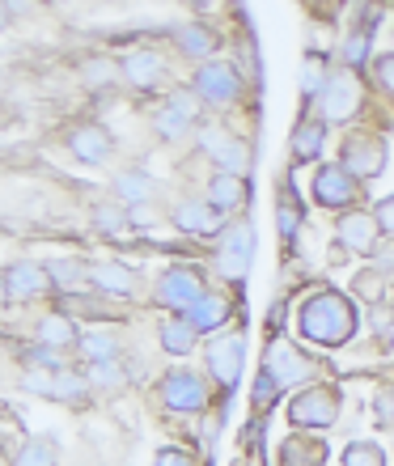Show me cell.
Masks as SVG:
<instances>
[{"mask_svg":"<svg viewBox=\"0 0 394 466\" xmlns=\"http://www.w3.org/2000/svg\"><path fill=\"white\" fill-rule=\"evenodd\" d=\"M212 399L208 381L199 378L196 369H170L166 378H161V403L170 407V411H178V416H196V411H204Z\"/></svg>","mask_w":394,"mask_h":466,"instance_id":"7","label":"cell"},{"mask_svg":"<svg viewBox=\"0 0 394 466\" xmlns=\"http://www.w3.org/2000/svg\"><path fill=\"white\" fill-rule=\"evenodd\" d=\"M115 76H119V68H115L111 60H89V64H86V81H89V86H94V89L111 86Z\"/></svg>","mask_w":394,"mask_h":466,"instance_id":"39","label":"cell"},{"mask_svg":"<svg viewBox=\"0 0 394 466\" xmlns=\"http://www.w3.org/2000/svg\"><path fill=\"white\" fill-rule=\"evenodd\" d=\"M166 102H170L174 111H183L187 119H196V123H199V106H204V102H199V94H187V89H174V94H166Z\"/></svg>","mask_w":394,"mask_h":466,"instance_id":"40","label":"cell"},{"mask_svg":"<svg viewBox=\"0 0 394 466\" xmlns=\"http://www.w3.org/2000/svg\"><path fill=\"white\" fill-rule=\"evenodd\" d=\"M196 94L208 106H229V102L242 98V76H237L234 64L208 60V64H199V73H196Z\"/></svg>","mask_w":394,"mask_h":466,"instance_id":"8","label":"cell"},{"mask_svg":"<svg viewBox=\"0 0 394 466\" xmlns=\"http://www.w3.org/2000/svg\"><path fill=\"white\" fill-rule=\"evenodd\" d=\"M89 284L106 297H132L136 293V271L124 263H89Z\"/></svg>","mask_w":394,"mask_h":466,"instance_id":"16","label":"cell"},{"mask_svg":"<svg viewBox=\"0 0 394 466\" xmlns=\"http://www.w3.org/2000/svg\"><path fill=\"white\" fill-rule=\"evenodd\" d=\"M322 140H327V123L322 119H297V127H293V161L297 166H309V161L322 153Z\"/></svg>","mask_w":394,"mask_h":466,"instance_id":"18","label":"cell"},{"mask_svg":"<svg viewBox=\"0 0 394 466\" xmlns=\"http://www.w3.org/2000/svg\"><path fill=\"white\" fill-rule=\"evenodd\" d=\"M242 360H247L242 335H221V339H212L208 352H204V365H208L212 381H217L221 390H234L237 386V378H242Z\"/></svg>","mask_w":394,"mask_h":466,"instance_id":"11","label":"cell"},{"mask_svg":"<svg viewBox=\"0 0 394 466\" xmlns=\"http://www.w3.org/2000/svg\"><path fill=\"white\" fill-rule=\"evenodd\" d=\"M314 369H318V360L314 356H306L301 348L293 344V339H271L268 352H263V373H268L280 390H288V386H301V381L314 378Z\"/></svg>","mask_w":394,"mask_h":466,"instance_id":"5","label":"cell"},{"mask_svg":"<svg viewBox=\"0 0 394 466\" xmlns=\"http://www.w3.org/2000/svg\"><path fill=\"white\" fill-rule=\"evenodd\" d=\"M208 204L217 212H237L250 204V178H234V174H217L208 183Z\"/></svg>","mask_w":394,"mask_h":466,"instance_id":"17","label":"cell"},{"mask_svg":"<svg viewBox=\"0 0 394 466\" xmlns=\"http://www.w3.org/2000/svg\"><path fill=\"white\" fill-rule=\"evenodd\" d=\"M373 217H378V225H382V238H394V196L378 199V208H373Z\"/></svg>","mask_w":394,"mask_h":466,"instance_id":"43","label":"cell"},{"mask_svg":"<svg viewBox=\"0 0 394 466\" xmlns=\"http://www.w3.org/2000/svg\"><path fill=\"white\" fill-rule=\"evenodd\" d=\"M217 170L234 174V178H247L250 174V148L242 145V140H229V145L217 153Z\"/></svg>","mask_w":394,"mask_h":466,"instance_id":"32","label":"cell"},{"mask_svg":"<svg viewBox=\"0 0 394 466\" xmlns=\"http://www.w3.org/2000/svg\"><path fill=\"white\" fill-rule=\"evenodd\" d=\"M89 390V378H81L76 369H56V386H51V399H81Z\"/></svg>","mask_w":394,"mask_h":466,"instance_id":"35","label":"cell"},{"mask_svg":"<svg viewBox=\"0 0 394 466\" xmlns=\"http://www.w3.org/2000/svg\"><path fill=\"white\" fill-rule=\"evenodd\" d=\"M331 86V73H327V56H309L301 64V94L306 98H322V89Z\"/></svg>","mask_w":394,"mask_h":466,"instance_id":"31","label":"cell"},{"mask_svg":"<svg viewBox=\"0 0 394 466\" xmlns=\"http://www.w3.org/2000/svg\"><path fill=\"white\" fill-rule=\"evenodd\" d=\"M174 229H183V233H212V229H217V208H212L208 199H183V204L174 208Z\"/></svg>","mask_w":394,"mask_h":466,"instance_id":"20","label":"cell"},{"mask_svg":"<svg viewBox=\"0 0 394 466\" xmlns=\"http://www.w3.org/2000/svg\"><path fill=\"white\" fill-rule=\"evenodd\" d=\"M204 297H208L204 276H199V268H191V263H174V268H166L157 276V289H153V301H157L161 309H170L174 319H178V314H191Z\"/></svg>","mask_w":394,"mask_h":466,"instance_id":"2","label":"cell"},{"mask_svg":"<svg viewBox=\"0 0 394 466\" xmlns=\"http://www.w3.org/2000/svg\"><path fill=\"white\" fill-rule=\"evenodd\" d=\"M47 271H51V284L64 289V293H76V284L89 280V268L86 263H76V258H51Z\"/></svg>","mask_w":394,"mask_h":466,"instance_id":"28","label":"cell"},{"mask_svg":"<svg viewBox=\"0 0 394 466\" xmlns=\"http://www.w3.org/2000/svg\"><path fill=\"white\" fill-rule=\"evenodd\" d=\"M373 268H378V271H394V238L386 246H378V250H373Z\"/></svg>","mask_w":394,"mask_h":466,"instance_id":"46","label":"cell"},{"mask_svg":"<svg viewBox=\"0 0 394 466\" xmlns=\"http://www.w3.org/2000/svg\"><path fill=\"white\" fill-rule=\"evenodd\" d=\"M373 76H378V86H382L386 94H394V51L373 56Z\"/></svg>","mask_w":394,"mask_h":466,"instance_id":"42","label":"cell"},{"mask_svg":"<svg viewBox=\"0 0 394 466\" xmlns=\"http://www.w3.org/2000/svg\"><path fill=\"white\" fill-rule=\"evenodd\" d=\"M357 306L352 297L335 293V289H322V293H309L301 306H297V331L301 339L318 348H344L352 335H357Z\"/></svg>","mask_w":394,"mask_h":466,"instance_id":"1","label":"cell"},{"mask_svg":"<svg viewBox=\"0 0 394 466\" xmlns=\"http://www.w3.org/2000/svg\"><path fill=\"white\" fill-rule=\"evenodd\" d=\"M378 233H382V225H378L373 212L352 208L348 217H339V242L348 250H357V255H373L378 250Z\"/></svg>","mask_w":394,"mask_h":466,"instance_id":"14","label":"cell"},{"mask_svg":"<svg viewBox=\"0 0 394 466\" xmlns=\"http://www.w3.org/2000/svg\"><path fill=\"white\" fill-rule=\"evenodd\" d=\"M68 148H73L76 161H86V166H102V161L115 153V140H111V132H106L102 123H76L73 132H68Z\"/></svg>","mask_w":394,"mask_h":466,"instance_id":"13","label":"cell"},{"mask_svg":"<svg viewBox=\"0 0 394 466\" xmlns=\"http://www.w3.org/2000/svg\"><path fill=\"white\" fill-rule=\"evenodd\" d=\"M339 166H344L352 178H360V183H369V178H378V174L386 170V136L378 132H348L344 140H339Z\"/></svg>","mask_w":394,"mask_h":466,"instance_id":"4","label":"cell"},{"mask_svg":"<svg viewBox=\"0 0 394 466\" xmlns=\"http://www.w3.org/2000/svg\"><path fill=\"white\" fill-rule=\"evenodd\" d=\"M157 339H161V348L170 356H187L191 348H196V339H199V331H196V322L187 319V314H178V319H166L157 327Z\"/></svg>","mask_w":394,"mask_h":466,"instance_id":"21","label":"cell"},{"mask_svg":"<svg viewBox=\"0 0 394 466\" xmlns=\"http://www.w3.org/2000/svg\"><path fill=\"white\" fill-rule=\"evenodd\" d=\"M276 217H280V238L284 242H293L297 229H301V208H297V196L293 187H288V178H276Z\"/></svg>","mask_w":394,"mask_h":466,"instance_id":"25","label":"cell"},{"mask_svg":"<svg viewBox=\"0 0 394 466\" xmlns=\"http://www.w3.org/2000/svg\"><path fill=\"white\" fill-rule=\"evenodd\" d=\"M111 191H115L119 199H124V204H136V208H140V204H145V199L153 196V183H148V178H145L140 170H127V174H115Z\"/></svg>","mask_w":394,"mask_h":466,"instance_id":"27","label":"cell"},{"mask_svg":"<svg viewBox=\"0 0 394 466\" xmlns=\"http://www.w3.org/2000/svg\"><path fill=\"white\" fill-rule=\"evenodd\" d=\"M309 199L318 204V208H352L360 199V178H352V174L339 166V161H331V166H318L314 170V178H309Z\"/></svg>","mask_w":394,"mask_h":466,"instance_id":"6","label":"cell"},{"mask_svg":"<svg viewBox=\"0 0 394 466\" xmlns=\"http://www.w3.org/2000/svg\"><path fill=\"white\" fill-rule=\"evenodd\" d=\"M124 76L132 81L136 89H157L166 68H161V56L153 51H127L124 56Z\"/></svg>","mask_w":394,"mask_h":466,"instance_id":"19","label":"cell"},{"mask_svg":"<svg viewBox=\"0 0 394 466\" xmlns=\"http://www.w3.org/2000/svg\"><path fill=\"white\" fill-rule=\"evenodd\" d=\"M344 466H386V450L378 441H352L344 450Z\"/></svg>","mask_w":394,"mask_h":466,"instance_id":"34","label":"cell"},{"mask_svg":"<svg viewBox=\"0 0 394 466\" xmlns=\"http://www.w3.org/2000/svg\"><path fill=\"white\" fill-rule=\"evenodd\" d=\"M369 60V30H357V35L344 38V64L348 68H360Z\"/></svg>","mask_w":394,"mask_h":466,"instance_id":"36","label":"cell"},{"mask_svg":"<svg viewBox=\"0 0 394 466\" xmlns=\"http://www.w3.org/2000/svg\"><path fill=\"white\" fill-rule=\"evenodd\" d=\"M327 462V441L314 432H293L280 441V466H322Z\"/></svg>","mask_w":394,"mask_h":466,"instance_id":"15","label":"cell"},{"mask_svg":"<svg viewBox=\"0 0 394 466\" xmlns=\"http://www.w3.org/2000/svg\"><path fill=\"white\" fill-rule=\"evenodd\" d=\"M373 411H378V424H382V429H394V394H378Z\"/></svg>","mask_w":394,"mask_h":466,"instance_id":"44","label":"cell"},{"mask_svg":"<svg viewBox=\"0 0 394 466\" xmlns=\"http://www.w3.org/2000/svg\"><path fill=\"white\" fill-rule=\"evenodd\" d=\"M250 255H255V229H250V221H234L217 246V271L229 280H242L250 271Z\"/></svg>","mask_w":394,"mask_h":466,"instance_id":"9","label":"cell"},{"mask_svg":"<svg viewBox=\"0 0 394 466\" xmlns=\"http://www.w3.org/2000/svg\"><path fill=\"white\" fill-rule=\"evenodd\" d=\"M344 255H348V246H344V242H335V246H331V250H327V258H331L335 268H339V263H348V258H344Z\"/></svg>","mask_w":394,"mask_h":466,"instance_id":"47","label":"cell"},{"mask_svg":"<svg viewBox=\"0 0 394 466\" xmlns=\"http://www.w3.org/2000/svg\"><path fill=\"white\" fill-rule=\"evenodd\" d=\"M174 43H178L183 56H191V60H208L212 51H217V35H212L208 25H199V22L174 25Z\"/></svg>","mask_w":394,"mask_h":466,"instance_id":"22","label":"cell"},{"mask_svg":"<svg viewBox=\"0 0 394 466\" xmlns=\"http://www.w3.org/2000/svg\"><path fill=\"white\" fill-rule=\"evenodd\" d=\"M360 111V81L357 73H335L331 86L322 89L318 98V119L331 127V123H348Z\"/></svg>","mask_w":394,"mask_h":466,"instance_id":"10","label":"cell"},{"mask_svg":"<svg viewBox=\"0 0 394 466\" xmlns=\"http://www.w3.org/2000/svg\"><path fill=\"white\" fill-rule=\"evenodd\" d=\"M229 314H234V301H229L225 293H208L191 314H187V319L196 322V331H217V327L229 322Z\"/></svg>","mask_w":394,"mask_h":466,"instance_id":"23","label":"cell"},{"mask_svg":"<svg viewBox=\"0 0 394 466\" xmlns=\"http://www.w3.org/2000/svg\"><path fill=\"white\" fill-rule=\"evenodd\" d=\"M89 386H102V390H111V386H119L124 381V373H119V360H111V365H89Z\"/></svg>","mask_w":394,"mask_h":466,"instance_id":"38","label":"cell"},{"mask_svg":"<svg viewBox=\"0 0 394 466\" xmlns=\"http://www.w3.org/2000/svg\"><path fill=\"white\" fill-rule=\"evenodd\" d=\"M76 348H81V356H86L89 365H111L115 356H119V339L111 331H86Z\"/></svg>","mask_w":394,"mask_h":466,"instance_id":"26","label":"cell"},{"mask_svg":"<svg viewBox=\"0 0 394 466\" xmlns=\"http://www.w3.org/2000/svg\"><path fill=\"white\" fill-rule=\"evenodd\" d=\"M276 394H280V386H276L268 373H259V381H255V394H250V403L259 407V411H268V407L276 403Z\"/></svg>","mask_w":394,"mask_h":466,"instance_id":"41","label":"cell"},{"mask_svg":"<svg viewBox=\"0 0 394 466\" xmlns=\"http://www.w3.org/2000/svg\"><path fill=\"white\" fill-rule=\"evenodd\" d=\"M153 466H196V462H191V454H187V450H161Z\"/></svg>","mask_w":394,"mask_h":466,"instance_id":"45","label":"cell"},{"mask_svg":"<svg viewBox=\"0 0 394 466\" xmlns=\"http://www.w3.org/2000/svg\"><path fill=\"white\" fill-rule=\"evenodd\" d=\"M352 293L360 297V301H369V306H378L386 297V276L378 268H369V271H357L352 276Z\"/></svg>","mask_w":394,"mask_h":466,"instance_id":"33","label":"cell"},{"mask_svg":"<svg viewBox=\"0 0 394 466\" xmlns=\"http://www.w3.org/2000/svg\"><path fill=\"white\" fill-rule=\"evenodd\" d=\"M94 225H98L102 233H119V229H127V212L124 208H115V204H102V208H94Z\"/></svg>","mask_w":394,"mask_h":466,"instance_id":"37","label":"cell"},{"mask_svg":"<svg viewBox=\"0 0 394 466\" xmlns=\"http://www.w3.org/2000/svg\"><path fill=\"white\" fill-rule=\"evenodd\" d=\"M35 339L43 348H68V344H81V335H76V327L64 314H47V319L35 327Z\"/></svg>","mask_w":394,"mask_h":466,"instance_id":"24","label":"cell"},{"mask_svg":"<svg viewBox=\"0 0 394 466\" xmlns=\"http://www.w3.org/2000/svg\"><path fill=\"white\" fill-rule=\"evenodd\" d=\"M153 123H157V132L166 136V140H183V136H191V127H196V119H187L183 111H174L170 102H161L157 111H153Z\"/></svg>","mask_w":394,"mask_h":466,"instance_id":"29","label":"cell"},{"mask_svg":"<svg viewBox=\"0 0 394 466\" xmlns=\"http://www.w3.org/2000/svg\"><path fill=\"white\" fill-rule=\"evenodd\" d=\"M51 271L35 258H17L5 268V301H30V297H43L51 293Z\"/></svg>","mask_w":394,"mask_h":466,"instance_id":"12","label":"cell"},{"mask_svg":"<svg viewBox=\"0 0 394 466\" xmlns=\"http://www.w3.org/2000/svg\"><path fill=\"white\" fill-rule=\"evenodd\" d=\"M339 403H344V399H339L335 386H306L301 394L288 399V411H284V416H288L293 429H318L322 432L339 420Z\"/></svg>","mask_w":394,"mask_h":466,"instance_id":"3","label":"cell"},{"mask_svg":"<svg viewBox=\"0 0 394 466\" xmlns=\"http://www.w3.org/2000/svg\"><path fill=\"white\" fill-rule=\"evenodd\" d=\"M13 466H60V454H56V441L47 437H35V441H25L13 458Z\"/></svg>","mask_w":394,"mask_h":466,"instance_id":"30","label":"cell"}]
</instances>
